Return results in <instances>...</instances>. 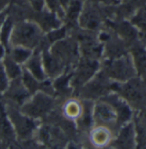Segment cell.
<instances>
[{"mask_svg": "<svg viewBox=\"0 0 146 149\" xmlns=\"http://www.w3.org/2000/svg\"><path fill=\"white\" fill-rule=\"evenodd\" d=\"M17 37L18 39L22 41L23 43H33V41L36 40V30L31 26H23L17 32Z\"/></svg>", "mask_w": 146, "mask_h": 149, "instance_id": "3", "label": "cell"}, {"mask_svg": "<svg viewBox=\"0 0 146 149\" xmlns=\"http://www.w3.org/2000/svg\"><path fill=\"white\" fill-rule=\"evenodd\" d=\"M96 114L98 118L103 121H111L115 117L114 111L110 107L104 105V104L98 105L96 107Z\"/></svg>", "mask_w": 146, "mask_h": 149, "instance_id": "4", "label": "cell"}, {"mask_svg": "<svg viewBox=\"0 0 146 149\" xmlns=\"http://www.w3.org/2000/svg\"><path fill=\"white\" fill-rule=\"evenodd\" d=\"M68 149H78L77 147H75V146H73V145H71V146H69V148Z\"/></svg>", "mask_w": 146, "mask_h": 149, "instance_id": "7", "label": "cell"}, {"mask_svg": "<svg viewBox=\"0 0 146 149\" xmlns=\"http://www.w3.org/2000/svg\"><path fill=\"white\" fill-rule=\"evenodd\" d=\"M117 146L120 149H128L131 146V132L129 129L124 130L117 141Z\"/></svg>", "mask_w": 146, "mask_h": 149, "instance_id": "5", "label": "cell"}, {"mask_svg": "<svg viewBox=\"0 0 146 149\" xmlns=\"http://www.w3.org/2000/svg\"><path fill=\"white\" fill-rule=\"evenodd\" d=\"M137 60L141 70H143V73H146V53L140 51L137 54Z\"/></svg>", "mask_w": 146, "mask_h": 149, "instance_id": "6", "label": "cell"}, {"mask_svg": "<svg viewBox=\"0 0 146 149\" xmlns=\"http://www.w3.org/2000/svg\"><path fill=\"white\" fill-rule=\"evenodd\" d=\"M90 140L91 142L96 147L106 146L110 140V133L105 128H96L90 133Z\"/></svg>", "mask_w": 146, "mask_h": 149, "instance_id": "1", "label": "cell"}, {"mask_svg": "<svg viewBox=\"0 0 146 149\" xmlns=\"http://www.w3.org/2000/svg\"><path fill=\"white\" fill-rule=\"evenodd\" d=\"M64 112L68 118L77 119L82 115V106L76 100H70L65 105Z\"/></svg>", "mask_w": 146, "mask_h": 149, "instance_id": "2", "label": "cell"}]
</instances>
